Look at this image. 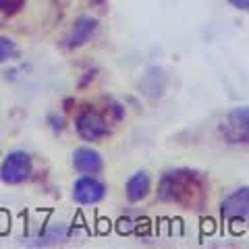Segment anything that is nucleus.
<instances>
[{
    "label": "nucleus",
    "instance_id": "nucleus-1",
    "mask_svg": "<svg viewBox=\"0 0 249 249\" xmlns=\"http://www.w3.org/2000/svg\"><path fill=\"white\" fill-rule=\"evenodd\" d=\"M204 189H206L204 178L196 170L177 168V170H168L166 175H162L160 185H158V197L162 201H168V204L193 208L204 201L206 197Z\"/></svg>",
    "mask_w": 249,
    "mask_h": 249
},
{
    "label": "nucleus",
    "instance_id": "nucleus-2",
    "mask_svg": "<svg viewBox=\"0 0 249 249\" xmlns=\"http://www.w3.org/2000/svg\"><path fill=\"white\" fill-rule=\"evenodd\" d=\"M34 168L31 156L25 152H11L0 162V181L4 185H19L27 181Z\"/></svg>",
    "mask_w": 249,
    "mask_h": 249
},
{
    "label": "nucleus",
    "instance_id": "nucleus-3",
    "mask_svg": "<svg viewBox=\"0 0 249 249\" xmlns=\"http://www.w3.org/2000/svg\"><path fill=\"white\" fill-rule=\"evenodd\" d=\"M220 131L229 143H247L249 137V112L245 106L232 108L220 123Z\"/></svg>",
    "mask_w": 249,
    "mask_h": 249
},
{
    "label": "nucleus",
    "instance_id": "nucleus-4",
    "mask_svg": "<svg viewBox=\"0 0 249 249\" xmlns=\"http://www.w3.org/2000/svg\"><path fill=\"white\" fill-rule=\"evenodd\" d=\"M75 129L79 133V137L85 139V142H98V139H104L110 133V127H108L106 119L96 110H83L77 114Z\"/></svg>",
    "mask_w": 249,
    "mask_h": 249
},
{
    "label": "nucleus",
    "instance_id": "nucleus-5",
    "mask_svg": "<svg viewBox=\"0 0 249 249\" xmlns=\"http://www.w3.org/2000/svg\"><path fill=\"white\" fill-rule=\"evenodd\" d=\"M106 196V187L104 183H100L93 175H83L79 181L75 183L73 187V197L77 204H83V206H91V204H98L102 201Z\"/></svg>",
    "mask_w": 249,
    "mask_h": 249
},
{
    "label": "nucleus",
    "instance_id": "nucleus-6",
    "mask_svg": "<svg viewBox=\"0 0 249 249\" xmlns=\"http://www.w3.org/2000/svg\"><path fill=\"white\" fill-rule=\"evenodd\" d=\"M249 189L247 187H241V189L232 191L231 196L222 201L220 206V216L224 220H247V214H249Z\"/></svg>",
    "mask_w": 249,
    "mask_h": 249
},
{
    "label": "nucleus",
    "instance_id": "nucleus-7",
    "mask_svg": "<svg viewBox=\"0 0 249 249\" xmlns=\"http://www.w3.org/2000/svg\"><path fill=\"white\" fill-rule=\"evenodd\" d=\"M73 166L77 173H81V175H98L104 166L102 154L88 145L77 147L73 152Z\"/></svg>",
    "mask_w": 249,
    "mask_h": 249
},
{
    "label": "nucleus",
    "instance_id": "nucleus-8",
    "mask_svg": "<svg viewBox=\"0 0 249 249\" xmlns=\"http://www.w3.org/2000/svg\"><path fill=\"white\" fill-rule=\"evenodd\" d=\"M96 31H98V19L79 17L71 27V34L67 37V46L69 48H81V46H85L91 40Z\"/></svg>",
    "mask_w": 249,
    "mask_h": 249
},
{
    "label": "nucleus",
    "instance_id": "nucleus-9",
    "mask_svg": "<svg viewBox=\"0 0 249 249\" xmlns=\"http://www.w3.org/2000/svg\"><path fill=\"white\" fill-rule=\"evenodd\" d=\"M152 189V181H150V175L143 173V170H139L135 173L133 177L127 181L124 185V193H127V199L137 204V201H142L147 197V193Z\"/></svg>",
    "mask_w": 249,
    "mask_h": 249
},
{
    "label": "nucleus",
    "instance_id": "nucleus-10",
    "mask_svg": "<svg viewBox=\"0 0 249 249\" xmlns=\"http://www.w3.org/2000/svg\"><path fill=\"white\" fill-rule=\"evenodd\" d=\"M15 52H17V46H15V42L11 40V37H6V36H0V65L6 62L9 58H13Z\"/></svg>",
    "mask_w": 249,
    "mask_h": 249
},
{
    "label": "nucleus",
    "instance_id": "nucleus-11",
    "mask_svg": "<svg viewBox=\"0 0 249 249\" xmlns=\"http://www.w3.org/2000/svg\"><path fill=\"white\" fill-rule=\"evenodd\" d=\"M229 4H232L235 9H239V11H247L249 9V0H227Z\"/></svg>",
    "mask_w": 249,
    "mask_h": 249
},
{
    "label": "nucleus",
    "instance_id": "nucleus-12",
    "mask_svg": "<svg viewBox=\"0 0 249 249\" xmlns=\"http://www.w3.org/2000/svg\"><path fill=\"white\" fill-rule=\"evenodd\" d=\"M6 6H9V0H0V11L6 9Z\"/></svg>",
    "mask_w": 249,
    "mask_h": 249
}]
</instances>
